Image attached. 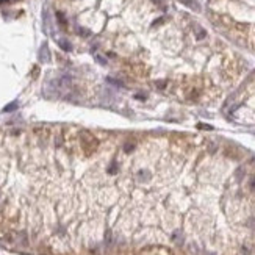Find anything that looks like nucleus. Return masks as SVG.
Segmentation results:
<instances>
[{"instance_id":"nucleus-3","label":"nucleus","mask_w":255,"mask_h":255,"mask_svg":"<svg viewBox=\"0 0 255 255\" xmlns=\"http://www.w3.org/2000/svg\"><path fill=\"white\" fill-rule=\"evenodd\" d=\"M139 255H174L168 247L163 246H149L139 252Z\"/></svg>"},{"instance_id":"nucleus-1","label":"nucleus","mask_w":255,"mask_h":255,"mask_svg":"<svg viewBox=\"0 0 255 255\" xmlns=\"http://www.w3.org/2000/svg\"><path fill=\"white\" fill-rule=\"evenodd\" d=\"M210 14L230 38L255 49V0H211Z\"/></svg>"},{"instance_id":"nucleus-2","label":"nucleus","mask_w":255,"mask_h":255,"mask_svg":"<svg viewBox=\"0 0 255 255\" xmlns=\"http://www.w3.org/2000/svg\"><path fill=\"white\" fill-rule=\"evenodd\" d=\"M78 147H80V150L83 152V155L89 157L97 150L99 141L92 133H89L86 130H82V131H78Z\"/></svg>"}]
</instances>
